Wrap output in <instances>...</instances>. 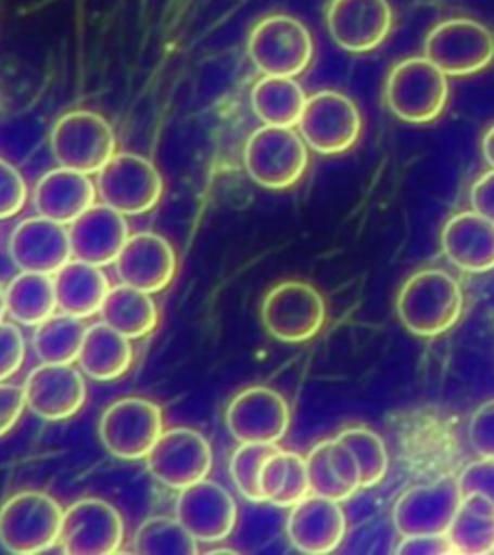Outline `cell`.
Wrapping results in <instances>:
<instances>
[{"instance_id": "cell-22", "label": "cell", "mask_w": 494, "mask_h": 555, "mask_svg": "<svg viewBox=\"0 0 494 555\" xmlns=\"http://www.w3.org/2000/svg\"><path fill=\"white\" fill-rule=\"evenodd\" d=\"M72 259L97 267H109L118 259L130 237L126 217L106 205H93L68 228Z\"/></svg>"}, {"instance_id": "cell-16", "label": "cell", "mask_w": 494, "mask_h": 555, "mask_svg": "<svg viewBox=\"0 0 494 555\" xmlns=\"http://www.w3.org/2000/svg\"><path fill=\"white\" fill-rule=\"evenodd\" d=\"M174 517L198 538V542L215 544L235 532L238 505L235 495L225 486L203 478L195 485L178 490Z\"/></svg>"}, {"instance_id": "cell-20", "label": "cell", "mask_w": 494, "mask_h": 555, "mask_svg": "<svg viewBox=\"0 0 494 555\" xmlns=\"http://www.w3.org/2000/svg\"><path fill=\"white\" fill-rule=\"evenodd\" d=\"M9 253L22 272L54 276L72 260L68 228L39 215L24 218L10 234Z\"/></svg>"}, {"instance_id": "cell-43", "label": "cell", "mask_w": 494, "mask_h": 555, "mask_svg": "<svg viewBox=\"0 0 494 555\" xmlns=\"http://www.w3.org/2000/svg\"><path fill=\"white\" fill-rule=\"evenodd\" d=\"M469 201H471V208L485 217L486 220L494 222V170H486L481 173L478 180L471 185L469 190Z\"/></svg>"}, {"instance_id": "cell-9", "label": "cell", "mask_w": 494, "mask_h": 555, "mask_svg": "<svg viewBox=\"0 0 494 555\" xmlns=\"http://www.w3.org/2000/svg\"><path fill=\"white\" fill-rule=\"evenodd\" d=\"M97 197L124 217H139L161 203L165 180L156 166L136 153H116L97 172Z\"/></svg>"}, {"instance_id": "cell-4", "label": "cell", "mask_w": 494, "mask_h": 555, "mask_svg": "<svg viewBox=\"0 0 494 555\" xmlns=\"http://www.w3.org/2000/svg\"><path fill=\"white\" fill-rule=\"evenodd\" d=\"M243 165L263 190H290L309 168V147L294 128L261 126L248 138Z\"/></svg>"}, {"instance_id": "cell-37", "label": "cell", "mask_w": 494, "mask_h": 555, "mask_svg": "<svg viewBox=\"0 0 494 555\" xmlns=\"http://www.w3.org/2000/svg\"><path fill=\"white\" fill-rule=\"evenodd\" d=\"M27 197L26 178L16 166L0 158V220L17 217L26 207Z\"/></svg>"}, {"instance_id": "cell-29", "label": "cell", "mask_w": 494, "mask_h": 555, "mask_svg": "<svg viewBox=\"0 0 494 555\" xmlns=\"http://www.w3.org/2000/svg\"><path fill=\"white\" fill-rule=\"evenodd\" d=\"M4 295L10 321L27 328L39 326L59 309L54 280L49 274L20 270V274L10 280Z\"/></svg>"}, {"instance_id": "cell-18", "label": "cell", "mask_w": 494, "mask_h": 555, "mask_svg": "<svg viewBox=\"0 0 494 555\" xmlns=\"http://www.w3.org/2000/svg\"><path fill=\"white\" fill-rule=\"evenodd\" d=\"M461 503L458 480L414 486L394 505V525L402 537L446 534Z\"/></svg>"}, {"instance_id": "cell-39", "label": "cell", "mask_w": 494, "mask_h": 555, "mask_svg": "<svg viewBox=\"0 0 494 555\" xmlns=\"http://www.w3.org/2000/svg\"><path fill=\"white\" fill-rule=\"evenodd\" d=\"M469 442L479 457L494 460V399L483 403L471 416Z\"/></svg>"}, {"instance_id": "cell-36", "label": "cell", "mask_w": 494, "mask_h": 555, "mask_svg": "<svg viewBox=\"0 0 494 555\" xmlns=\"http://www.w3.org/2000/svg\"><path fill=\"white\" fill-rule=\"evenodd\" d=\"M278 443H240L230 457V478L238 494L252 503H265L261 494V473Z\"/></svg>"}, {"instance_id": "cell-25", "label": "cell", "mask_w": 494, "mask_h": 555, "mask_svg": "<svg viewBox=\"0 0 494 555\" xmlns=\"http://www.w3.org/2000/svg\"><path fill=\"white\" fill-rule=\"evenodd\" d=\"M305 463L312 494L342 503L362 490V470L356 455L339 438L315 443Z\"/></svg>"}, {"instance_id": "cell-13", "label": "cell", "mask_w": 494, "mask_h": 555, "mask_svg": "<svg viewBox=\"0 0 494 555\" xmlns=\"http://www.w3.org/2000/svg\"><path fill=\"white\" fill-rule=\"evenodd\" d=\"M122 513L101 498H81L64 509L59 546L68 555H111L124 544Z\"/></svg>"}, {"instance_id": "cell-21", "label": "cell", "mask_w": 494, "mask_h": 555, "mask_svg": "<svg viewBox=\"0 0 494 555\" xmlns=\"http://www.w3.org/2000/svg\"><path fill=\"white\" fill-rule=\"evenodd\" d=\"M346 513L340 502L309 494L290 507L287 537L290 544L309 555L332 554L346 538Z\"/></svg>"}, {"instance_id": "cell-1", "label": "cell", "mask_w": 494, "mask_h": 555, "mask_svg": "<svg viewBox=\"0 0 494 555\" xmlns=\"http://www.w3.org/2000/svg\"><path fill=\"white\" fill-rule=\"evenodd\" d=\"M464 311L460 282L443 269L417 270L396 297L402 326L419 338H436L454 328Z\"/></svg>"}, {"instance_id": "cell-8", "label": "cell", "mask_w": 494, "mask_h": 555, "mask_svg": "<svg viewBox=\"0 0 494 555\" xmlns=\"http://www.w3.org/2000/svg\"><path fill=\"white\" fill-rule=\"evenodd\" d=\"M426 56L451 78H468L494 62V34L478 20L448 17L427 34Z\"/></svg>"}, {"instance_id": "cell-35", "label": "cell", "mask_w": 494, "mask_h": 555, "mask_svg": "<svg viewBox=\"0 0 494 555\" xmlns=\"http://www.w3.org/2000/svg\"><path fill=\"white\" fill-rule=\"evenodd\" d=\"M337 438L356 455L362 470V488L381 485L389 473V451L381 436L367 426L357 425L342 428Z\"/></svg>"}, {"instance_id": "cell-17", "label": "cell", "mask_w": 494, "mask_h": 555, "mask_svg": "<svg viewBox=\"0 0 494 555\" xmlns=\"http://www.w3.org/2000/svg\"><path fill=\"white\" fill-rule=\"evenodd\" d=\"M26 405L35 416L59 423L78 415L87 401L86 374L74 363H41L24 382Z\"/></svg>"}, {"instance_id": "cell-41", "label": "cell", "mask_w": 494, "mask_h": 555, "mask_svg": "<svg viewBox=\"0 0 494 555\" xmlns=\"http://www.w3.org/2000/svg\"><path fill=\"white\" fill-rule=\"evenodd\" d=\"M24 386L12 382H0V438L14 430L26 411Z\"/></svg>"}, {"instance_id": "cell-27", "label": "cell", "mask_w": 494, "mask_h": 555, "mask_svg": "<svg viewBox=\"0 0 494 555\" xmlns=\"http://www.w3.org/2000/svg\"><path fill=\"white\" fill-rule=\"evenodd\" d=\"M76 363L79 371L91 380H118L130 371L134 363L131 339L106 326L103 321L87 326Z\"/></svg>"}, {"instance_id": "cell-11", "label": "cell", "mask_w": 494, "mask_h": 555, "mask_svg": "<svg viewBox=\"0 0 494 555\" xmlns=\"http://www.w3.org/2000/svg\"><path fill=\"white\" fill-rule=\"evenodd\" d=\"M163 430V409L139 396L116 399L99 421V440L104 450L122 461L145 460Z\"/></svg>"}, {"instance_id": "cell-34", "label": "cell", "mask_w": 494, "mask_h": 555, "mask_svg": "<svg viewBox=\"0 0 494 555\" xmlns=\"http://www.w3.org/2000/svg\"><path fill=\"white\" fill-rule=\"evenodd\" d=\"M134 552L139 555L200 554L198 538L176 517H149L134 534Z\"/></svg>"}, {"instance_id": "cell-40", "label": "cell", "mask_w": 494, "mask_h": 555, "mask_svg": "<svg viewBox=\"0 0 494 555\" xmlns=\"http://www.w3.org/2000/svg\"><path fill=\"white\" fill-rule=\"evenodd\" d=\"M461 498L469 494H481L494 503V460L481 457L469 463L458 478Z\"/></svg>"}, {"instance_id": "cell-12", "label": "cell", "mask_w": 494, "mask_h": 555, "mask_svg": "<svg viewBox=\"0 0 494 555\" xmlns=\"http://www.w3.org/2000/svg\"><path fill=\"white\" fill-rule=\"evenodd\" d=\"M145 465L156 482L173 490H182L208 478L213 470V448L195 428H165L149 451Z\"/></svg>"}, {"instance_id": "cell-3", "label": "cell", "mask_w": 494, "mask_h": 555, "mask_svg": "<svg viewBox=\"0 0 494 555\" xmlns=\"http://www.w3.org/2000/svg\"><path fill=\"white\" fill-rule=\"evenodd\" d=\"M64 509L51 494L22 490L0 505V546L10 554L35 555L59 546Z\"/></svg>"}, {"instance_id": "cell-15", "label": "cell", "mask_w": 494, "mask_h": 555, "mask_svg": "<svg viewBox=\"0 0 494 555\" xmlns=\"http://www.w3.org/2000/svg\"><path fill=\"white\" fill-rule=\"evenodd\" d=\"M325 20L342 51L367 54L391 37L394 10L389 0H330Z\"/></svg>"}, {"instance_id": "cell-7", "label": "cell", "mask_w": 494, "mask_h": 555, "mask_svg": "<svg viewBox=\"0 0 494 555\" xmlns=\"http://www.w3.org/2000/svg\"><path fill=\"white\" fill-rule=\"evenodd\" d=\"M297 131L315 153L344 155L362 138L364 116L352 96L337 89H321L307 96Z\"/></svg>"}, {"instance_id": "cell-14", "label": "cell", "mask_w": 494, "mask_h": 555, "mask_svg": "<svg viewBox=\"0 0 494 555\" xmlns=\"http://www.w3.org/2000/svg\"><path fill=\"white\" fill-rule=\"evenodd\" d=\"M225 423L238 443H278L287 438L292 413L280 391L250 386L230 399Z\"/></svg>"}, {"instance_id": "cell-42", "label": "cell", "mask_w": 494, "mask_h": 555, "mask_svg": "<svg viewBox=\"0 0 494 555\" xmlns=\"http://www.w3.org/2000/svg\"><path fill=\"white\" fill-rule=\"evenodd\" d=\"M398 554L448 555L454 554V547L446 534H416V537H404L400 542Z\"/></svg>"}, {"instance_id": "cell-10", "label": "cell", "mask_w": 494, "mask_h": 555, "mask_svg": "<svg viewBox=\"0 0 494 555\" xmlns=\"http://www.w3.org/2000/svg\"><path fill=\"white\" fill-rule=\"evenodd\" d=\"M51 151L62 168L91 176L116 155V133L101 114L72 111L52 126Z\"/></svg>"}, {"instance_id": "cell-28", "label": "cell", "mask_w": 494, "mask_h": 555, "mask_svg": "<svg viewBox=\"0 0 494 555\" xmlns=\"http://www.w3.org/2000/svg\"><path fill=\"white\" fill-rule=\"evenodd\" d=\"M99 314L106 326L130 339L145 338L159 324L153 295L126 284L111 287Z\"/></svg>"}, {"instance_id": "cell-44", "label": "cell", "mask_w": 494, "mask_h": 555, "mask_svg": "<svg viewBox=\"0 0 494 555\" xmlns=\"http://www.w3.org/2000/svg\"><path fill=\"white\" fill-rule=\"evenodd\" d=\"M481 153L485 156L489 168L494 170V121L481 135Z\"/></svg>"}, {"instance_id": "cell-6", "label": "cell", "mask_w": 494, "mask_h": 555, "mask_svg": "<svg viewBox=\"0 0 494 555\" xmlns=\"http://www.w3.org/2000/svg\"><path fill=\"white\" fill-rule=\"evenodd\" d=\"M261 322L270 338L282 344H304L325 328L327 301L309 282L284 280L263 297Z\"/></svg>"}, {"instance_id": "cell-30", "label": "cell", "mask_w": 494, "mask_h": 555, "mask_svg": "<svg viewBox=\"0 0 494 555\" xmlns=\"http://www.w3.org/2000/svg\"><path fill=\"white\" fill-rule=\"evenodd\" d=\"M261 494L265 503L290 509L312 494L305 457L295 451L278 448L261 473Z\"/></svg>"}, {"instance_id": "cell-24", "label": "cell", "mask_w": 494, "mask_h": 555, "mask_svg": "<svg viewBox=\"0 0 494 555\" xmlns=\"http://www.w3.org/2000/svg\"><path fill=\"white\" fill-rule=\"evenodd\" d=\"M97 201V185L87 173L54 168L45 173L34 190V207L39 217L69 225Z\"/></svg>"}, {"instance_id": "cell-33", "label": "cell", "mask_w": 494, "mask_h": 555, "mask_svg": "<svg viewBox=\"0 0 494 555\" xmlns=\"http://www.w3.org/2000/svg\"><path fill=\"white\" fill-rule=\"evenodd\" d=\"M86 321L69 314H52L35 326L34 351L41 363L68 364L78 361L79 349L86 338Z\"/></svg>"}, {"instance_id": "cell-45", "label": "cell", "mask_w": 494, "mask_h": 555, "mask_svg": "<svg viewBox=\"0 0 494 555\" xmlns=\"http://www.w3.org/2000/svg\"><path fill=\"white\" fill-rule=\"evenodd\" d=\"M4 314H7V295L0 286V321H4Z\"/></svg>"}, {"instance_id": "cell-31", "label": "cell", "mask_w": 494, "mask_h": 555, "mask_svg": "<svg viewBox=\"0 0 494 555\" xmlns=\"http://www.w3.org/2000/svg\"><path fill=\"white\" fill-rule=\"evenodd\" d=\"M305 103L304 87L295 78L263 76L252 87V111L265 126L295 128Z\"/></svg>"}, {"instance_id": "cell-26", "label": "cell", "mask_w": 494, "mask_h": 555, "mask_svg": "<svg viewBox=\"0 0 494 555\" xmlns=\"http://www.w3.org/2000/svg\"><path fill=\"white\" fill-rule=\"evenodd\" d=\"M52 280L59 311L84 321L101 312L104 299L113 287L103 267L78 259L68 260Z\"/></svg>"}, {"instance_id": "cell-2", "label": "cell", "mask_w": 494, "mask_h": 555, "mask_svg": "<svg viewBox=\"0 0 494 555\" xmlns=\"http://www.w3.org/2000/svg\"><path fill=\"white\" fill-rule=\"evenodd\" d=\"M451 101L448 76L427 56H408L392 66L384 81V103L398 120L431 124Z\"/></svg>"}, {"instance_id": "cell-32", "label": "cell", "mask_w": 494, "mask_h": 555, "mask_svg": "<svg viewBox=\"0 0 494 555\" xmlns=\"http://www.w3.org/2000/svg\"><path fill=\"white\" fill-rule=\"evenodd\" d=\"M454 554L483 555L494 552V503L481 494L461 498L446 532Z\"/></svg>"}, {"instance_id": "cell-19", "label": "cell", "mask_w": 494, "mask_h": 555, "mask_svg": "<svg viewBox=\"0 0 494 555\" xmlns=\"http://www.w3.org/2000/svg\"><path fill=\"white\" fill-rule=\"evenodd\" d=\"M114 269L121 284L148 294H161L173 284L178 259L170 242L155 232H138L122 247Z\"/></svg>"}, {"instance_id": "cell-38", "label": "cell", "mask_w": 494, "mask_h": 555, "mask_svg": "<svg viewBox=\"0 0 494 555\" xmlns=\"http://www.w3.org/2000/svg\"><path fill=\"white\" fill-rule=\"evenodd\" d=\"M26 338L16 322L0 321V382H9L26 363Z\"/></svg>"}, {"instance_id": "cell-23", "label": "cell", "mask_w": 494, "mask_h": 555, "mask_svg": "<svg viewBox=\"0 0 494 555\" xmlns=\"http://www.w3.org/2000/svg\"><path fill=\"white\" fill-rule=\"evenodd\" d=\"M444 257L469 274L494 270V222L476 210H461L448 218L441 232Z\"/></svg>"}, {"instance_id": "cell-5", "label": "cell", "mask_w": 494, "mask_h": 555, "mask_svg": "<svg viewBox=\"0 0 494 555\" xmlns=\"http://www.w3.org/2000/svg\"><path fill=\"white\" fill-rule=\"evenodd\" d=\"M248 52L263 76L297 78L312 66L315 41L302 20L270 14L253 27Z\"/></svg>"}]
</instances>
